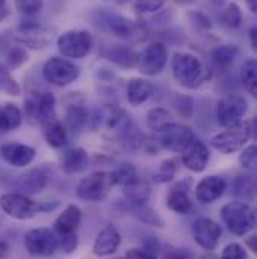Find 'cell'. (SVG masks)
I'll return each mask as SVG.
<instances>
[{"instance_id":"obj_1","label":"cell","mask_w":257,"mask_h":259,"mask_svg":"<svg viewBox=\"0 0 257 259\" xmlns=\"http://www.w3.org/2000/svg\"><path fill=\"white\" fill-rule=\"evenodd\" d=\"M93 127L102 136L116 139L125 145L137 148L141 143V134L132 125L128 115L116 106H104L96 112Z\"/></svg>"},{"instance_id":"obj_2","label":"cell","mask_w":257,"mask_h":259,"mask_svg":"<svg viewBox=\"0 0 257 259\" xmlns=\"http://www.w3.org/2000/svg\"><path fill=\"white\" fill-rule=\"evenodd\" d=\"M58 203H39L32 200L29 196L23 193H5L0 196V208L5 214L15 220H27L35 217L39 212L55 209Z\"/></svg>"},{"instance_id":"obj_3","label":"cell","mask_w":257,"mask_h":259,"mask_svg":"<svg viewBox=\"0 0 257 259\" xmlns=\"http://www.w3.org/2000/svg\"><path fill=\"white\" fill-rule=\"evenodd\" d=\"M172 71L176 81L187 89L198 88L206 78L201 62L190 53L176 52L172 58Z\"/></svg>"},{"instance_id":"obj_4","label":"cell","mask_w":257,"mask_h":259,"mask_svg":"<svg viewBox=\"0 0 257 259\" xmlns=\"http://www.w3.org/2000/svg\"><path fill=\"white\" fill-rule=\"evenodd\" d=\"M256 121H239L226 130L215 137H212L211 145L220 152L224 154H233L244 148V145L250 140V137L254 133Z\"/></svg>"},{"instance_id":"obj_5","label":"cell","mask_w":257,"mask_h":259,"mask_svg":"<svg viewBox=\"0 0 257 259\" xmlns=\"http://www.w3.org/2000/svg\"><path fill=\"white\" fill-rule=\"evenodd\" d=\"M221 219L227 229L238 237L247 235L256 226V212L245 202H230L224 205L221 209Z\"/></svg>"},{"instance_id":"obj_6","label":"cell","mask_w":257,"mask_h":259,"mask_svg":"<svg viewBox=\"0 0 257 259\" xmlns=\"http://www.w3.org/2000/svg\"><path fill=\"white\" fill-rule=\"evenodd\" d=\"M113 186L110 172H93L78 183L77 196L87 202H101L109 196Z\"/></svg>"},{"instance_id":"obj_7","label":"cell","mask_w":257,"mask_h":259,"mask_svg":"<svg viewBox=\"0 0 257 259\" xmlns=\"http://www.w3.org/2000/svg\"><path fill=\"white\" fill-rule=\"evenodd\" d=\"M56 98L50 92H30L24 101L26 116L32 124L44 125L55 118Z\"/></svg>"},{"instance_id":"obj_8","label":"cell","mask_w":257,"mask_h":259,"mask_svg":"<svg viewBox=\"0 0 257 259\" xmlns=\"http://www.w3.org/2000/svg\"><path fill=\"white\" fill-rule=\"evenodd\" d=\"M92 49V36L87 30L72 29L58 38V50L64 58L83 59Z\"/></svg>"},{"instance_id":"obj_9","label":"cell","mask_w":257,"mask_h":259,"mask_svg":"<svg viewBox=\"0 0 257 259\" xmlns=\"http://www.w3.org/2000/svg\"><path fill=\"white\" fill-rule=\"evenodd\" d=\"M42 75L48 83L64 88L80 77V68L64 58H52L44 65Z\"/></svg>"},{"instance_id":"obj_10","label":"cell","mask_w":257,"mask_h":259,"mask_svg":"<svg viewBox=\"0 0 257 259\" xmlns=\"http://www.w3.org/2000/svg\"><path fill=\"white\" fill-rule=\"evenodd\" d=\"M24 246L26 250L33 256H50L58 250L59 240L53 231L47 228H38L26 234Z\"/></svg>"},{"instance_id":"obj_11","label":"cell","mask_w":257,"mask_h":259,"mask_svg":"<svg viewBox=\"0 0 257 259\" xmlns=\"http://www.w3.org/2000/svg\"><path fill=\"white\" fill-rule=\"evenodd\" d=\"M14 38L17 42L23 44L27 49L41 50L50 46L53 39V33L50 29H47L39 23H24L15 30Z\"/></svg>"},{"instance_id":"obj_12","label":"cell","mask_w":257,"mask_h":259,"mask_svg":"<svg viewBox=\"0 0 257 259\" xmlns=\"http://www.w3.org/2000/svg\"><path fill=\"white\" fill-rule=\"evenodd\" d=\"M167 59V47L163 42H152L137 56L135 65L140 72L146 75H157L164 69Z\"/></svg>"},{"instance_id":"obj_13","label":"cell","mask_w":257,"mask_h":259,"mask_svg":"<svg viewBox=\"0 0 257 259\" xmlns=\"http://www.w3.org/2000/svg\"><path fill=\"white\" fill-rule=\"evenodd\" d=\"M158 133H160V139H158L160 145L163 148L175 151V152H182L188 146V143L195 137L190 127L175 124V122L163 127Z\"/></svg>"},{"instance_id":"obj_14","label":"cell","mask_w":257,"mask_h":259,"mask_svg":"<svg viewBox=\"0 0 257 259\" xmlns=\"http://www.w3.org/2000/svg\"><path fill=\"white\" fill-rule=\"evenodd\" d=\"M247 112V100L239 95L223 98L217 106V119L220 125L230 127L242 119Z\"/></svg>"},{"instance_id":"obj_15","label":"cell","mask_w":257,"mask_h":259,"mask_svg":"<svg viewBox=\"0 0 257 259\" xmlns=\"http://www.w3.org/2000/svg\"><path fill=\"white\" fill-rule=\"evenodd\" d=\"M193 234L195 243L204 250L217 249L221 238V228L211 219L200 217L194 222Z\"/></svg>"},{"instance_id":"obj_16","label":"cell","mask_w":257,"mask_h":259,"mask_svg":"<svg viewBox=\"0 0 257 259\" xmlns=\"http://www.w3.org/2000/svg\"><path fill=\"white\" fill-rule=\"evenodd\" d=\"M36 151L24 143L9 142L0 146V157L14 167H24L32 163Z\"/></svg>"},{"instance_id":"obj_17","label":"cell","mask_w":257,"mask_h":259,"mask_svg":"<svg viewBox=\"0 0 257 259\" xmlns=\"http://www.w3.org/2000/svg\"><path fill=\"white\" fill-rule=\"evenodd\" d=\"M209 161L208 146L200 142L197 137L188 143V146L182 151V163L191 172H203Z\"/></svg>"},{"instance_id":"obj_18","label":"cell","mask_w":257,"mask_h":259,"mask_svg":"<svg viewBox=\"0 0 257 259\" xmlns=\"http://www.w3.org/2000/svg\"><path fill=\"white\" fill-rule=\"evenodd\" d=\"M227 184L223 178L215 175L206 177L195 186V199L201 203H212L223 196Z\"/></svg>"},{"instance_id":"obj_19","label":"cell","mask_w":257,"mask_h":259,"mask_svg":"<svg viewBox=\"0 0 257 259\" xmlns=\"http://www.w3.org/2000/svg\"><path fill=\"white\" fill-rule=\"evenodd\" d=\"M190 181L187 183H178L173 186L169 193H167V206L178 212V214H188L193 208V202L190 199V192H188Z\"/></svg>"},{"instance_id":"obj_20","label":"cell","mask_w":257,"mask_h":259,"mask_svg":"<svg viewBox=\"0 0 257 259\" xmlns=\"http://www.w3.org/2000/svg\"><path fill=\"white\" fill-rule=\"evenodd\" d=\"M119 244H121V234L115 226H107L98 234L92 250L96 256H109L118 250Z\"/></svg>"},{"instance_id":"obj_21","label":"cell","mask_w":257,"mask_h":259,"mask_svg":"<svg viewBox=\"0 0 257 259\" xmlns=\"http://www.w3.org/2000/svg\"><path fill=\"white\" fill-rule=\"evenodd\" d=\"M87 166H89V155L83 148L68 149L61 158L62 170L69 175L81 174L87 169Z\"/></svg>"},{"instance_id":"obj_22","label":"cell","mask_w":257,"mask_h":259,"mask_svg":"<svg viewBox=\"0 0 257 259\" xmlns=\"http://www.w3.org/2000/svg\"><path fill=\"white\" fill-rule=\"evenodd\" d=\"M48 183V177L42 169H32L27 174L21 175L18 180V189L23 192V194H36L44 190V187Z\"/></svg>"},{"instance_id":"obj_23","label":"cell","mask_w":257,"mask_h":259,"mask_svg":"<svg viewBox=\"0 0 257 259\" xmlns=\"http://www.w3.org/2000/svg\"><path fill=\"white\" fill-rule=\"evenodd\" d=\"M81 222V209L77 205H68L64 212L55 222V231L58 235L75 232Z\"/></svg>"},{"instance_id":"obj_24","label":"cell","mask_w":257,"mask_h":259,"mask_svg":"<svg viewBox=\"0 0 257 259\" xmlns=\"http://www.w3.org/2000/svg\"><path fill=\"white\" fill-rule=\"evenodd\" d=\"M153 92V88L149 81L143 78H131L127 86V97L132 106H141L146 103Z\"/></svg>"},{"instance_id":"obj_25","label":"cell","mask_w":257,"mask_h":259,"mask_svg":"<svg viewBox=\"0 0 257 259\" xmlns=\"http://www.w3.org/2000/svg\"><path fill=\"white\" fill-rule=\"evenodd\" d=\"M44 137L52 148H62L68 143V131L65 125L56 118L47 121L44 125Z\"/></svg>"},{"instance_id":"obj_26","label":"cell","mask_w":257,"mask_h":259,"mask_svg":"<svg viewBox=\"0 0 257 259\" xmlns=\"http://www.w3.org/2000/svg\"><path fill=\"white\" fill-rule=\"evenodd\" d=\"M23 115L20 109L14 104H5L0 107V136L11 133L21 125Z\"/></svg>"},{"instance_id":"obj_27","label":"cell","mask_w":257,"mask_h":259,"mask_svg":"<svg viewBox=\"0 0 257 259\" xmlns=\"http://www.w3.org/2000/svg\"><path fill=\"white\" fill-rule=\"evenodd\" d=\"M238 47L236 46H221V47H217L214 52H212V61L217 68H221V69H227L230 68L236 56H238Z\"/></svg>"},{"instance_id":"obj_28","label":"cell","mask_w":257,"mask_h":259,"mask_svg":"<svg viewBox=\"0 0 257 259\" xmlns=\"http://www.w3.org/2000/svg\"><path fill=\"white\" fill-rule=\"evenodd\" d=\"M112 177H113L115 186H121V187H125V189L138 181V172H137L135 166H132V164H129V163L121 164V166L112 174Z\"/></svg>"},{"instance_id":"obj_29","label":"cell","mask_w":257,"mask_h":259,"mask_svg":"<svg viewBox=\"0 0 257 259\" xmlns=\"http://www.w3.org/2000/svg\"><path fill=\"white\" fill-rule=\"evenodd\" d=\"M66 125L72 131H80L87 122V110L80 104H71L66 109Z\"/></svg>"},{"instance_id":"obj_30","label":"cell","mask_w":257,"mask_h":259,"mask_svg":"<svg viewBox=\"0 0 257 259\" xmlns=\"http://www.w3.org/2000/svg\"><path fill=\"white\" fill-rule=\"evenodd\" d=\"M109 24V29L121 38H128L134 32V24L131 23V20L119 17V15H109V18L106 20Z\"/></svg>"},{"instance_id":"obj_31","label":"cell","mask_w":257,"mask_h":259,"mask_svg":"<svg viewBox=\"0 0 257 259\" xmlns=\"http://www.w3.org/2000/svg\"><path fill=\"white\" fill-rule=\"evenodd\" d=\"M107 58L110 61H113L115 64L125 66V68H131L137 62V56L124 46H116V47L110 49L107 53Z\"/></svg>"},{"instance_id":"obj_32","label":"cell","mask_w":257,"mask_h":259,"mask_svg":"<svg viewBox=\"0 0 257 259\" xmlns=\"http://www.w3.org/2000/svg\"><path fill=\"white\" fill-rule=\"evenodd\" d=\"M256 69L257 66L254 59H248L241 69V81H242L245 91L251 95H256L257 92Z\"/></svg>"},{"instance_id":"obj_33","label":"cell","mask_w":257,"mask_h":259,"mask_svg":"<svg viewBox=\"0 0 257 259\" xmlns=\"http://www.w3.org/2000/svg\"><path fill=\"white\" fill-rule=\"evenodd\" d=\"M127 197L132 205H141V203H146L149 196H150V190H149V186L141 181L138 178L137 183H134L132 186L127 187Z\"/></svg>"},{"instance_id":"obj_34","label":"cell","mask_w":257,"mask_h":259,"mask_svg":"<svg viewBox=\"0 0 257 259\" xmlns=\"http://www.w3.org/2000/svg\"><path fill=\"white\" fill-rule=\"evenodd\" d=\"M172 113L166 109H153L147 113V125L152 130H160L172 124Z\"/></svg>"},{"instance_id":"obj_35","label":"cell","mask_w":257,"mask_h":259,"mask_svg":"<svg viewBox=\"0 0 257 259\" xmlns=\"http://www.w3.org/2000/svg\"><path fill=\"white\" fill-rule=\"evenodd\" d=\"M221 20H223V24L227 29H238L242 24V12H241L239 6L236 3H230L224 9V12L221 15Z\"/></svg>"},{"instance_id":"obj_36","label":"cell","mask_w":257,"mask_h":259,"mask_svg":"<svg viewBox=\"0 0 257 259\" xmlns=\"http://www.w3.org/2000/svg\"><path fill=\"white\" fill-rule=\"evenodd\" d=\"M0 91H3L8 95H12V97H17V95L21 94V89H20L18 83L11 75L9 69L5 68L2 64H0Z\"/></svg>"},{"instance_id":"obj_37","label":"cell","mask_w":257,"mask_h":259,"mask_svg":"<svg viewBox=\"0 0 257 259\" xmlns=\"http://www.w3.org/2000/svg\"><path fill=\"white\" fill-rule=\"evenodd\" d=\"M254 190H256V184L251 177H239L235 181V194L244 200L251 199L254 196Z\"/></svg>"},{"instance_id":"obj_38","label":"cell","mask_w":257,"mask_h":259,"mask_svg":"<svg viewBox=\"0 0 257 259\" xmlns=\"http://www.w3.org/2000/svg\"><path fill=\"white\" fill-rule=\"evenodd\" d=\"M134 212H135V215H137L140 220H143V222L147 223V225H153V226H160V228L164 226V223H163V220L158 217V214H157L152 208L146 206L144 203H141V205H134Z\"/></svg>"},{"instance_id":"obj_39","label":"cell","mask_w":257,"mask_h":259,"mask_svg":"<svg viewBox=\"0 0 257 259\" xmlns=\"http://www.w3.org/2000/svg\"><path fill=\"white\" fill-rule=\"evenodd\" d=\"M176 174V164L173 160H164L160 167L153 172V181L157 183H169L173 180Z\"/></svg>"},{"instance_id":"obj_40","label":"cell","mask_w":257,"mask_h":259,"mask_svg":"<svg viewBox=\"0 0 257 259\" xmlns=\"http://www.w3.org/2000/svg\"><path fill=\"white\" fill-rule=\"evenodd\" d=\"M15 6L24 15H36L42 11L44 0H15Z\"/></svg>"},{"instance_id":"obj_41","label":"cell","mask_w":257,"mask_h":259,"mask_svg":"<svg viewBox=\"0 0 257 259\" xmlns=\"http://www.w3.org/2000/svg\"><path fill=\"white\" fill-rule=\"evenodd\" d=\"M166 5V0H135L134 9L138 14H149V12H157Z\"/></svg>"},{"instance_id":"obj_42","label":"cell","mask_w":257,"mask_h":259,"mask_svg":"<svg viewBox=\"0 0 257 259\" xmlns=\"http://www.w3.org/2000/svg\"><path fill=\"white\" fill-rule=\"evenodd\" d=\"M8 64L11 68H18V66H21V65L24 64V62H27V53H26V50L23 49V47H20V46H14L9 52H8Z\"/></svg>"},{"instance_id":"obj_43","label":"cell","mask_w":257,"mask_h":259,"mask_svg":"<svg viewBox=\"0 0 257 259\" xmlns=\"http://www.w3.org/2000/svg\"><path fill=\"white\" fill-rule=\"evenodd\" d=\"M221 259H248V255H247V250L241 244L230 243L224 247L221 253Z\"/></svg>"},{"instance_id":"obj_44","label":"cell","mask_w":257,"mask_h":259,"mask_svg":"<svg viewBox=\"0 0 257 259\" xmlns=\"http://www.w3.org/2000/svg\"><path fill=\"white\" fill-rule=\"evenodd\" d=\"M256 154H257L256 145H250L248 148H245V149H244V152H242V154H241V157H239L241 164H242L245 169L254 170V169H256Z\"/></svg>"},{"instance_id":"obj_45","label":"cell","mask_w":257,"mask_h":259,"mask_svg":"<svg viewBox=\"0 0 257 259\" xmlns=\"http://www.w3.org/2000/svg\"><path fill=\"white\" fill-rule=\"evenodd\" d=\"M59 240V247H62L65 253H72L77 249L78 240H77V234L71 232V234H64V235H58Z\"/></svg>"},{"instance_id":"obj_46","label":"cell","mask_w":257,"mask_h":259,"mask_svg":"<svg viewBox=\"0 0 257 259\" xmlns=\"http://www.w3.org/2000/svg\"><path fill=\"white\" fill-rule=\"evenodd\" d=\"M164 259H193V253L188 249H178L172 247L166 252Z\"/></svg>"},{"instance_id":"obj_47","label":"cell","mask_w":257,"mask_h":259,"mask_svg":"<svg viewBox=\"0 0 257 259\" xmlns=\"http://www.w3.org/2000/svg\"><path fill=\"white\" fill-rule=\"evenodd\" d=\"M125 259H157V255H153L144 249H131L127 252Z\"/></svg>"},{"instance_id":"obj_48","label":"cell","mask_w":257,"mask_h":259,"mask_svg":"<svg viewBox=\"0 0 257 259\" xmlns=\"http://www.w3.org/2000/svg\"><path fill=\"white\" fill-rule=\"evenodd\" d=\"M9 15V6L6 0H0V21H3L5 18H8Z\"/></svg>"},{"instance_id":"obj_49","label":"cell","mask_w":257,"mask_h":259,"mask_svg":"<svg viewBox=\"0 0 257 259\" xmlns=\"http://www.w3.org/2000/svg\"><path fill=\"white\" fill-rule=\"evenodd\" d=\"M257 29L256 27H251L250 30V42H251V49L256 50L257 49Z\"/></svg>"},{"instance_id":"obj_50","label":"cell","mask_w":257,"mask_h":259,"mask_svg":"<svg viewBox=\"0 0 257 259\" xmlns=\"http://www.w3.org/2000/svg\"><path fill=\"white\" fill-rule=\"evenodd\" d=\"M9 252V246L5 240H0V259H3Z\"/></svg>"},{"instance_id":"obj_51","label":"cell","mask_w":257,"mask_h":259,"mask_svg":"<svg viewBox=\"0 0 257 259\" xmlns=\"http://www.w3.org/2000/svg\"><path fill=\"white\" fill-rule=\"evenodd\" d=\"M245 5L248 6V9H250L253 14H256L257 12V0H245Z\"/></svg>"},{"instance_id":"obj_52","label":"cell","mask_w":257,"mask_h":259,"mask_svg":"<svg viewBox=\"0 0 257 259\" xmlns=\"http://www.w3.org/2000/svg\"><path fill=\"white\" fill-rule=\"evenodd\" d=\"M250 246H251V250H253V252H256V237H251V240H250Z\"/></svg>"},{"instance_id":"obj_53","label":"cell","mask_w":257,"mask_h":259,"mask_svg":"<svg viewBox=\"0 0 257 259\" xmlns=\"http://www.w3.org/2000/svg\"><path fill=\"white\" fill-rule=\"evenodd\" d=\"M118 2H119V3H127L128 0H118Z\"/></svg>"},{"instance_id":"obj_54","label":"cell","mask_w":257,"mask_h":259,"mask_svg":"<svg viewBox=\"0 0 257 259\" xmlns=\"http://www.w3.org/2000/svg\"><path fill=\"white\" fill-rule=\"evenodd\" d=\"M214 2H223V0H214Z\"/></svg>"}]
</instances>
